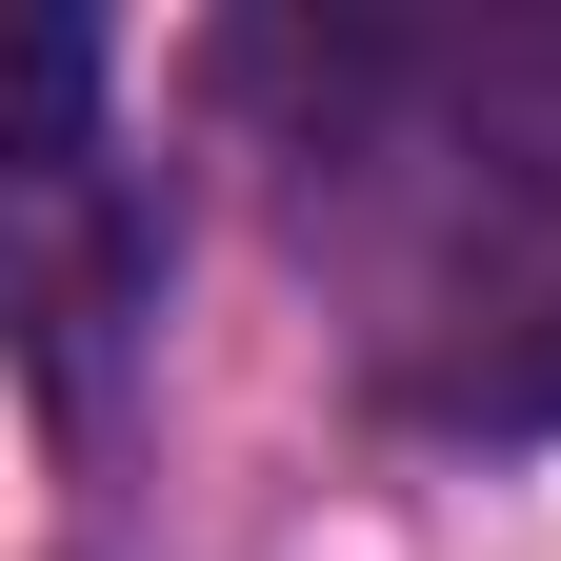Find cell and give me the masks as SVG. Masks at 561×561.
I'll return each instance as SVG.
<instances>
[]
</instances>
